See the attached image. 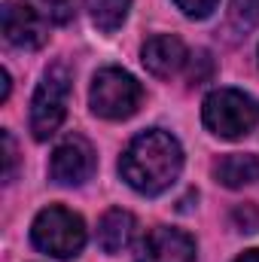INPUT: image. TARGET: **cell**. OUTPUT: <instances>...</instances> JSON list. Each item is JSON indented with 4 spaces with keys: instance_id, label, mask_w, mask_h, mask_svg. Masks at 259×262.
I'll use <instances>...</instances> for the list:
<instances>
[{
    "instance_id": "cell-13",
    "label": "cell",
    "mask_w": 259,
    "mask_h": 262,
    "mask_svg": "<svg viewBox=\"0 0 259 262\" xmlns=\"http://www.w3.org/2000/svg\"><path fill=\"white\" fill-rule=\"evenodd\" d=\"M174 3H177L189 18H207V15L217 9L220 0H174Z\"/></svg>"
},
{
    "instance_id": "cell-18",
    "label": "cell",
    "mask_w": 259,
    "mask_h": 262,
    "mask_svg": "<svg viewBox=\"0 0 259 262\" xmlns=\"http://www.w3.org/2000/svg\"><path fill=\"white\" fill-rule=\"evenodd\" d=\"M43 3H49V6H52V12H55V18H58V21H64V18L73 15V9H70V6H73V0H43Z\"/></svg>"
},
{
    "instance_id": "cell-17",
    "label": "cell",
    "mask_w": 259,
    "mask_h": 262,
    "mask_svg": "<svg viewBox=\"0 0 259 262\" xmlns=\"http://www.w3.org/2000/svg\"><path fill=\"white\" fill-rule=\"evenodd\" d=\"M3 162H6V180H12V168H15V146L9 131H3Z\"/></svg>"
},
{
    "instance_id": "cell-19",
    "label": "cell",
    "mask_w": 259,
    "mask_h": 262,
    "mask_svg": "<svg viewBox=\"0 0 259 262\" xmlns=\"http://www.w3.org/2000/svg\"><path fill=\"white\" fill-rule=\"evenodd\" d=\"M0 82H3V89H0V101H6V98H9V73H6V70L0 73Z\"/></svg>"
},
{
    "instance_id": "cell-1",
    "label": "cell",
    "mask_w": 259,
    "mask_h": 262,
    "mask_svg": "<svg viewBox=\"0 0 259 262\" xmlns=\"http://www.w3.org/2000/svg\"><path fill=\"white\" fill-rule=\"evenodd\" d=\"M183 168V149L168 131H143L119 159V174L140 195L165 192Z\"/></svg>"
},
{
    "instance_id": "cell-15",
    "label": "cell",
    "mask_w": 259,
    "mask_h": 262,
    "mask_svg": "<svg viewBox=\"0 0 259 262\" xmlns=\"http://www.w3.org/2000/svg\"><path fill=\"white\" fill-rule=\"evenodd\" d=\"M210 70H213L210 55H207V52H195L192 61H189V79H192V82H201V79L210 76Z\"/></svg>"
},
{
    "instance_id": "cell-2",
    "label": "cell",
    "mask_w": 259,
    "mask_h": 262,
    "mask_svg": "<svg viewBox=\"0 0 259 262\" xmlns=\"http://www.w3.org/2000/svg\"><path fill=\"white\" fill-rule=\"evenodd\" d=\"M201 116H204V125L217 137L235 140V137H244L256 128L259 104L238 89H217L204 98Z\"/></svg>"
},
{
    "instance_id": "cell-12",
    "label": "cell",
    "mask_w": 259,
    "mask_h": 262,
    "mask_svg": "<svg viewBox=\"0 0 259 262\" xmlns=\"http://www.w3.org/2000/svg\"><path fill=\"white\" fill-rule=\"evenodd\" d=\"M85 3H89L92 21L104 34H113L116 28H122V21L128 15V6H131V0H85Z\"/></svg>"
},
{
    "instance_id": "cell-14",
    "label": "cell",
    "mask_w": 259,
    "mask_h": 262,
    "mask_svg": "<svg viewBox=\"0 0 259 262\" xmlns=\"http://www.w3.org/2000/svg\"><path fill=\"white\" fill-rule=\"evenodd\" d=\"M232 15H235L241 25L259 21V0H232Z\"/></svg>"
},
{
    "instance_id": "cell-11",
    "label": "cell",
    "mask_w": 259,
    "mask_h": 262,
    "mask_svg": "<svg viewBox=\"0 0 259 262\" xmlns=\"http://www.w3.org/2000/svg\"><path fill=\"white\" fill-rule=\"evenodd\" d=\"M213 174L223 186L229 189H238V186H247V183H256L259 180V159L250 152H232L226 159H220L213 165Z\"/></svg>"
},
{
    "instance_id": "cell-8",
    "label": "cell",
    "mask_w": 259,
    "mask_h": 262,
    "mask_svg": "<svg viewBox=\"0 0 259 262\" xmlns=\"http://www.w3.org/2000/svg\"><path fill=\"white\" fill-rule=\"evenodd\" d=\"M3 37L18 49H37L46 40V28L25 0H3Z\"/></svg>"
},
{
    "instance_id": "cell-3",
    "label": "cell",
    "mask_w": 259,
    "mask_h": 262,
    "mask_svg": "<svg viewBox=\"0 0 259 262\" xmlns=\"http://www.w3.org/2000/svg\"><path fill=\"white\" fill-rule=\"evenodd\" d=\"M31 238L43 253H49L55 259H73L85 244V223L73 210L52 204L37 213V220L31 226Z\"/></svg>"
},
{
    "instance_id": "cell-10",
    "label": "cell",
    "mask_w": 259,
    "mask_h": 262,
    "mask_svg": "<svg viewBox=\"0 0 259 262\" xmlns=\"http://www.w3.org/2000/svg\"><path fill=\"white\" fill-rule=\"evenodd\" d=\"M131 238H134V216H131L128 210L113 207V210H107V213L101 216L98 244H101L104 253H119V250H125L131 244Z\"/></svg>"
},
{
    "instance_id": "cell-16",
    "label": "cell",
    "mask_w": 259,
    "mask_h": 262,
    "mask_svg": "<svg viewBox=\"0 0 259 262\" xmlns=\"http://www.w3.org/2000/svg\"><path fill=\"white\" fill-rule=\"evenodd\" d=\"M232 220H235L238 232H253V229H256V223H259V213H256V207L244 204V207H238V210L232 213Z\"/></svg>"
},
{
    "instance_id": "cell-20",
    "label": "cell",
    "mask_w": 259,
    "mask_h": 262,
    "mask_svg": "<svg viewBox=\"0 0 259 262\" xmlns=\"http://www.w3.org/2000/svg\"><path fill=\"white\" fill-rule=\"evenodd\" d=\"M235 262H259V250H247L244 256H238Z\"/></svg>"
},
{
    "instance_id": "cell-5",
    "label": "cell",
    "mask_w": 259,
    "mask_h": 262,
    "mask_svg": "<svg viewBox=\"0 0 259 262\" xmlns=\"http://www.w3.org/2000/svg\"><path fill=\"white\" fill-rule=\"evenodd\" d=\"M67 95H70V76H67L64 64H55L46 70L43 82L34 92L31 101V131L37 140L52 137L58 125L64 122L67 113Z\"/></svg>"
},
{
    "instance_id": "cell-4",
    "label": "cell",
    "mask_w": 259,
    "mask_h": 262,
    "mask_svg": "<svg viewBox=\"0 0 259 262\" xmlns=\"http://www.w3.org/2000/svg\"><path fill=\"white\" fill-rule=\"evenodd\" d=\"M140 98H143L140 82L119 67L98 70L92 79V92H89V104L101 119H128L137 110Z\"/></svg>"
},
{
    "instance_id": "cell-7",
    "label": "cell",
    "mask_w": 259,
    "mask_h": 262,
    "mask_svg": "<svg viewBox=\"0 0 259 262\" xmlns=\"http://www.w3.org/2000/svg\"><path fill=\"white\" fill-rule=\"evenodd\" d=\"M49 174L61 186H79L95 174V149L82 137H67L64 143L55 146Z\"/></svg>"
},
{
    "instance_id": "cell-9",
    "label": "cell",
    "mask_w": 259,
    "mask_h": 262,
    "mask_svg": "<svg viewBox=\"0 0 259 262\" xmlns=\"http://www.w3.org/2000/svg\"><path fill=\"white\" fill-rule=\"evenodd\" d=\"M183 64H186V46L177 37L159 34V37L146 40V46H143V67L153 76L168 79V76H174Z\"/></svg>"
},
{
    "instance_id": "cell-6",
    "label": "cell",
    "mask_w": 259,
    "mask_h": 262,
    "mask_svg": "<svg viewBox=\"0 0 259 262\" xmlns=\"http://www.w3.org/2000/svg\"><path fill=\"white\" fill-rule=\"evenodd\" d=\"M137 262H195V241L171 226L149 229L137 244Z\"/></svg>"
}]
</instances>
